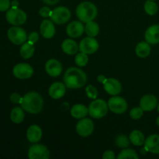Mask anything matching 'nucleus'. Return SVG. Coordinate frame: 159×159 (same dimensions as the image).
<instances>
[{
    "label": "nucleus",
    "mask_w": 159,
    "mask_h": 159,
    "mask_svg": "<svg viewBox=\"0 0 159 159\" xmlns=\"http://www.w3.org/2000/svg\"><path fill=\"white\" fill-rule=\"evenodd\" d=\"M64 82L66 87L69 89L82 88L86 84V74L78 68H68L64 75Z\"/></svg>",
    "instance_id": "nucleus-1"
},
{
    "label": "nucleus",
    "mask_w": 159,
    "mask_h": 159,
    "mask_svg": "<svg viewBox=\"0 0 159 159\" xmlns=\"http://www.w3.org/2000/svg\"><path fill=\"white\" fill-rule=\"evenodd\" d=\"M20 104L22 108L26 112L32 114H37L43 109V101L39 93L30 92L22 97Z\"/></svg>",
    "instance_id": "nucleus-2"
},
{
    "label": "nucleus",
    "mask_w": 159,
    "mask_h": 159,
    "mask_svg": "<svg viewBox=\"0 0 159 159\" xmlns=\"http://www.w3.org/2000/svg\"><path fill=\"white\" fill-rule=\"evenodd\" d=\"M76 15L79 20L83 23L93 21L97 16V8L90 2H83L78 6Z\"/></svg>",
    "instance_id": "nucleus-3"
},
{
    "label": "nucleus",
    "mask_w": 159,
    "mask_h": 159,
    "mask_svg": "<svg viewBox=\"0 0 159 159\" xmlns=\"http://www.w3.org/2000/svg\"><path fill=\"white\" fill-rule=\"evenodd\" d=\"M108 108V104L103 99H95L89 107V113L93 118L99 119L107 115Z\"/></svg>",
    "instance_id": "nucleus-4"
},
{
    "label": "nucleus",
    "mask_w": 159,
    "mask_h": 159,
    "mask_svg": "<svg viewBox=\"0 0 159 159\" xmlns=\"http://www.w3.org/2000/svg\"><path fill=\"white\" fill-rule=\"evenodd\" d=\"M26 14L22 9L18 8H12L8 9L6 12V20L13 26H20L26 23Z\"/></svg>",
    "instance_id": "nucleus-5"
},
{
    "label": "nucleus",
    "mask_w": 159,
    "mask_h": 159,
    "mask_svg": "<svg viewBox=\"0 0 159 159\" xmlns=\"http://www.w3.org/2000/svg\"><path fill=\"white\" fill-rule=\"evenodd\" d=\"M50 18L56 24H65L71 18V12L65 6H59L51 11Z\"/></svg>",
    "instance_id": "nucleus-6"
},
{
    "label": "nucleus",
    "mask_w": 159,
    "mask_h": 159,
    "mask_svg": "<svg viewBox=\"0 0 159 159\" xmlns=\"http://www.w3.org/2000/svg\"><path fill=\"white\" fill-rule=\"evenodd\" d=\"M8 38L12 43L16 45L23 44L26 40V33L23 28L13 26L8 30Z\"/></svg>",
    "instance_id": "nucleus-7"
},
{
    "label": "nucleus",
    "mask_w": 159,
    "mask_h": 159,
    "mask_svg": "<svg viewBox=\"0 0 159 159\" xmlns=\"http://www.w3.org/2000/svg\"><path fill=\"white\" fill-rule=\"evenodd\" d=\"M109 109L113 113L121 114L127 110V103L124 98L120 96H113L109 99Z\"/></svg>",
    "instance_id": "nucleus-8"
},
{
    "label": "nucleus",
    "mask_w": 159,
    "mask_h": 159,
    "mask_svg": "<svg viewBox=\"0 0 159 159\" xmlns=\"http://www.w3.org/2000/svg\"><path fill=\"white\" fill-rule=\"evenodd\" d=\"M28 157L30 159H48L50 158V152L43 144H34L29 149Z\"/></svg>",
    "instance_id": "nucleus-9"
},
{
    "label": "nucleus",
    "mask_w": 159,
    "mask_h": 159,
    "mask_svg": "<svg viewBox=\"0 0 159 159\" xmlns=\"http://www.w3.org/2000/svg\"><path fill=\"white\" fill-rule=\"evenodd\" d=\"M13 75L19 79H30L34 74V69L29 64L20 63L15 65L12 70Z\"/></svg>",
    "instance_id": "nucleus-10"
},
{
    "label": "nucleus",
    "mask_w": 159,
    "mask_h": 159,
    "mask_svg": "<svg viewBox=\"0 0 159 159\" xmlns=\"http://www.w3.org/2000/svg\"><path fill=\"white\" fill-rule=\"evenodd\" d=\"M94 130V124L89 118H82L76 125V131L80 136L89 137L93 134Z\"/></svg>",
    "instance_id": "nucleus-11"
},
{
    "label": "nucleus",
    "mask_w": 159,
    "mask_h": 159,
    "mask_svg": "<svg viewBox=\"0 0 159 159\" xmlns=\"http://www.w3.org/2000/svg\"><path fill=\"white\" fill-rule=\"evenodd\" d=\"M79 47L81 52H83L86 54H94L98 50L99 43L93 37H88L82 40Z\"/></svg>",
    "instance_id": "nucleus-12"
},
{
    "label": "nucleus",
    "mask_w": 159,
    "mask_h": 159,
    "mask_svg": "<svg viewBox=\"0 0 159 159\" xmlns=\"http://www.w3.org/2000/svg\"><path fill=\"white\" fill-rule=\"evenodd\" d=\"M45 70L51 77H57L62 72L61 64L56 59H50L46 62Z\"/></svg>",
    "instance_id": "nucleus-13"
},
{
    "label": "nucleus",
    "mask_w": 159,
    "mask_h": 159,
    "mask_svg": "<svg viewBox=\"0 0 159 159\" xmlns=\"http://www.w3.org/2000/svg\"><path fill=\"white\" fill-rule=\"evenodd\" d=\"M103 86L104 89L107 91V93L112 96H116V95L119 94L122 89L120 82L113 78L107 79V80L103 83Z\"/></svg>",
    "instance_id": "nucleus-14"
},
{
    "label": "nucleus",
    "mask_w": 159,
    "mask_h": 159,
    "mask_svg": "<svg viewBox=\"0 0 159 159\" xmlns=\"http://www.w3.org/2000/svg\"><path fill=\"white\" fill-rule=\"evenodd\" d=\"M84 31H85V27L83 24L79 21L71 22L67 26L66 28V32L68 35L73 38H77L82 36Z\"/></svg>",
    "instance_id": "nucleus-15"
},
{
    "label": "nucleus",
    "mask_w": 159,
    "mask_h": 159,
    "mask_svg": "<svg viewBox=\"0 0 159 159\" xmlns=\"http://www.w3.org/2000/svg\"><path fill=\"white\" fill-rule=\"evenodd\" d=\"M158 105V99L155 96L151 94L143 96L140 101V107L144 111H152Z\"/></svg>",
    "instance_id": "nucleus-16"
},
{
    "label": "nucleus",
    "mask_w": 159,
    "mask_h": 159,
    "mask_svg": "<svg viewBox=\"0 0 159 159\" xmlns=\"http://www.w3.org/2000/svg\"><path fill=\"white\" fill-rule=\"evenodd\" d=\"M146 41L151 44H157L159 43V25H152L147 29L145 32Z\"/></svg>",
    "instance_id": "nucleus-17"
},
{
    "label": "nucleus",
    "mask_w": 159,
    "mask_h": 159,
    "mask_svg": "<svg viewBox=\"0 0 159 159\" xmlns=\"http://www.w3.org/2000/svg\"><path fill=\"white\" fill-rule=\"evenodd\" d=\"M49 95L52 99H58L63 97L66 92L65 85L61 82H54L49 88Z\"/></svg>",
    "instance_id": "nucleus-18"
},
{
    "label": "nucleus",
    "mask_w": 159,
    "mask_h": 159,
    "mask_svg": "<svg viewBox=\"0 0 159 159\" xmlns=\"http://www.w3.org/2000/svg\"><path fill=\"white\" fill-rule=\"evenodd\" d=\"M144 148L147 152L153 154H159V135H150L144 141Z\"/></svg>",
    "instance_id": "nucleus-19"
},
{
    "label": "nucleus",
    "mask_w": 159,
    "mask_h": 159,
    "mask_svg": "<svg viewBox=\"0 0 159 159\" xmlns=\"http://www.w3.org/2000/svg\"><path fill=\"white\" fill-rule=\"evenodd\" d=\"M40 33L44 38H52L55 34V27L54 23L51 20H43L40 25Z\"/></svg>",
    "instance_id": "nucleus-20"
},
{
    "label": "nucleus",
    "mask_w": 159,
    "mask_h": 159,
    "mask_svg": "<svg viewBox=\"0 0 159 159\" xmlns=\"http://www.w3.org/2000/svg\"><path fill=\"white\" fill-rule=\"evenodd\" d=\"M42 132L41 128L37 125H32L28 128L27 132H26V137L30 142L31 143H37L41 139Z\"/></svg>",
    "instance_id": "nucleus-21"
},
{
    "label": "nucleus",
    "mask_w": 159,
    "mask_h": 159,
    "mask_svg": "<svg viewBox=\"0 0 159 159\" xmlns=\"http://www.w3.org/2000/svg\"><path fill=\"white\" fill-rule=\"evenodd\" d=\"M61 48L65 54L69 55H74L77 54L78 51L79 50V47L78 46L77 43L71 39H66L64 40L61 44Z\"/></svg>",
    "instance_id": "nucleus-22"
},
{
    "label": "nucleus",
    "mask_w": 159,
    "mask_h": 159,
    "mask_svg": "<svg viewBox=\"0 0 159 159\" xmlns=\"http://www.w3.org/2000/svg\"><path fill=\"white\" fill-rule=\"evenodd\" d=\"M88 113V108L82 104H75L71 107V114L76 119H82L86 116Z\"/></svg>",
    "instance_id": "nucleus-23"
},
{
    "label": "nucleus",
    "mask_w": 159,
    "mask_h": 159,
    "mask_svg": "<svg viewBox=\"0 0 159 159\" xmlns=\"http://www.w3.org/2000/svg\"><path fill=\"white\" fill-rule=\"evenodd\" d=\"M136 54L140 57H146L150 54L151 53V47L148 42L142 41L138 43L136 47Z\"/></svg>",
    "instance_id": "nucleus-24"
},
{
    "label": "nucleus",
    "mask_w": 159,
    "mask_h": 159,
    "mask_svg": "<svg viewBox=\"0 0 159 159\" xmlns=\"http://www.w3.org/2000/svg\"><path fill=\"white\" fill-rule=\"evenodd\" d=\"M34 51H35V48H34V44L28 41L27 43H24L22 45L20 53L22 57L25 59H28L30 58L34 55Z\"/></svg>",
    "instance_id": "nucleus-25"
},
{
    "label": "nucleus",
    "mask_w": 159,
    "mask_h": 159,
    "mask_svg": "<svg viewBox=\"0 0 159 159\" xmlns=\"http://www.w3.org/2000/svg\"><path fill=\"white\" fill-rule=\"evenodd\" d=\"M130 141L134 145L141 146L143 144H144V136L140 130H135L130 133Z\"/></svg>",
    "instance_id": "nucleus-26"
},
{
    "label": "nucleus",
    "mask_w": 159,
    "mask_h": 159,
    "mask_svg": "<svg viewBox=\"0 0 159 159\" xmlns=\"http://www.w3.org/2000/svg\"><path fill=\"white\" fill-rule=\"evenodd\" d=\"M10 119L15 124H20L24 120V112L20 107H15L11 111Z\"/></svg>",
    "instance_id": "nucleus-27"
},
{
    "label": "nucleus",
    "mask_w": 159,
    "mask_h": 159,
    "mask_svg": "<svg viewBox=\"0 0 159 159\" xmlns=\"http://www.w3.org/2000/svg\"><path fill=\"white\" fill-rule=\"evenodd\" d=\"M85 31L89 37H94L98 35L99 32V26L97 23L93 21H89L86 23L85 26Z\"/></svg>",
    "instance_id": "nucleus-28"
},
{
    "label": "nucleus",
    "mask_w": 159,
    "mask_h": 159,
    "mask_svg": "<svg viewBox=\"0 0 159 159\" xmlns=\"http://www.w3.org/2000/svg\"><path fill=\"white\" fill-rule=\"evenodd\" d=\"M117 158L119 159H129V158H134V159H138L139 156L138 154L136 153L134 150L133 149H124L122 152L120 153V155L117 156Z\"/></svg>",
    "instance_id": "nucleus-29"
},
{
    "label": "nucleus",
    "mask_w": 159,
    "mask_h": 159,
    "mask_svg": "<svg viewBox=\"0 0 159 159\" xmlns=\"http://www.w3.org/2000/svg\"><path fill=\"white\" fill-rule=\"evenodd\" d=\"M144 10L148 15L153 16L157 13L158 7L155 2H153L152 0H148L144 3Z\"/></svg>",
    "instance_id": "nucleus-30"
},
{
    "label": "nucleus",
    "mask_w": 159,
    "mask_h": 159,
    "mask_svg": "<svg viewBox=\"0 0 159 159\" xmlns=\"http://www.w3.org/2000/svg\"><path fill=\"white\" fill-rule=\"evenodd\" d=\"M115 144L116 145H117L119 148H126L129 146L130 144V141L127 138V137L126 135L120 134L119 136L116 137V140H115Z\"/></svg>",
    "instance_id": "nucleus-31"
},
{
    "label": "nucleus",
    "mask_w": 159,
    "mask_h": 159,
    "mask_svg": "<svg viewBox=\"0 0 159 159\" xmlns=\"http://www.w3.org/2000/svg\"><path fill=\"white\" fill-rule=\"evenodd\" d=\"M75 64L78 66L84 67L87 65V63H88L89 57L86 54H85V53L83 52H81L75 56Z\"/></svg>",
    "instance_id": "nucleus-32"
},
{
    "label": "nucleus",
    "mask_w": 159,
    "mask_h": 159,
    "mask_svg": "<svg viewBox=\"0 0 159 159\" xmlns=\"http://www.w3.org/2000/svg\"><path fill=\"white\" fill-rule=\"evenodd\" d=\"M85 93H86L87 96L90 99H96V97L98 96V90L93 85H88L85 89Z\"/></svg>",
    "instance_id": "nucleus-33"
},
{
    "label": "nucleus",
    "mask_w": 159,
    "mask_h": 159,
    "mask_svg": "<svg viewBox=\"0 0 159 159\" xmlns=\"http://www.w3.org/2000/svg\"><path fill=\"white\" fill-rule=\"evenodd\" d=\"M143 111L141 107H135L133 108L130 112V116L134 120H138L143 116Z\"/></svg>",
    "instance_id": "nucleus-34"
},
{
    "label": "nucleus",
    "mask_w": 159,
    "mask_h": 159,
    "mask_svg": "<svg viewBox=\"0 0 159 159\" xmlns=\"http://www.w3.org/2000/svg\"><path fill=\"white\" fill-rule=\"evenodd\" d=\"M10 1L9 0H0V11L4 12L8 10L10 7Z\"/></svg>",
    "instance_id": "nucleus-35"
},
{
    "label": "nucleus",
    "mask_w": 159,
    "mask_h": 159,
    "mask_svg": "<svg viewBox=\"0 0 159 159\" xmlns=\"http://www.w3.org/2000/svg\"><path fill=\"white\" fill-rule=\"evenodd\" d=\"M39 14L42 17H44V18H47V17H49L51 14V10L47 6H44V7H42L41 9L39 11Z\"/></svg>",
    "instance_id": "nucleus-36"
},
{
    "label": "nucleus",
    "mask_w": 159,
    "mask_h": 159,
    "mask_svg": "<svg viewBox=\"0 0 159 159\" xmlns=\"http://www.w3.org/2000/svg\"><path fill=\"white\" fill-rule=\"evenodd\" d=\"M38 39H39V35L37 32L31 33V34L29 35V37H28L29 42L30 43H33V44H34L35 43H37V40H38Z\"/></svg>",
    "instance_id": "nucleus-37"
},
{
    "label": "nucleus",
    "mask_w": 159,
    "mask_h": 159,
    "mask_svg": "<svg viewBox=\"0 0 159 159\" xmlns=\"http://www.w3.org/2000/svg\"><path fill=\"white\" fill-rule=\"evenodd\" d=\"M22 97L17 93H12L10 96V100L11 102H13V103H20L21 102Z\"/></svg>",
    "instance_id": "nucleus-38"
},
{
    "label": "nucleus",
    "mask_w": 159,
    "mask_h": 159,
    "mask_svg": "<svg viewBox=\"0 0 159 159\" xmlns=\"http://www.w3.org/2000/svg\"><path fill=\"white\" fill-rule=\"evenodd\" d=\"M102 158L103 159H114L115 155L112 151H107L102 155Z\"/></svg>",
    "instance_id": "nucleus-39"
},
{
    "label": "nucleus",
    "mask_w": 159,
    "mask_h": 159,
    "mask_svg": "<svg viewBox=\"0 0 159 159\" xmlns=\"http://www.w3.org/2000/svg\"><path fill=\"white\" fill-rule=\"evenodd\" d=\"M43 2L47 5H50V6H53L54 4H57L59 2V0H43Z\"/></svg>",
    "instance_id": "nucleus-40"
},
{
    "label": "nucleus",
    "mask_w": 159,
    "mask_h": 159,
    "mask_svg": "<svg viewBox=\"0 0 159 159\" xmlns=\"http://www.w3.org/2000/svg\"><path fill=\"white\" fill-rule=\"evenodd\" d=\"M97 80L99 81V82H101V83L103 84L104 82H105V81L107 80V79H106V77L104 75H100L98 76Z\"/></svg>",
    "instance_id": "nucleus-41"
},
{
    "label": "nucleus",
    "mask_w": 159,
    "mask_h": 159,
    "mask_svg": "<svg viewBox=\"0 0 159 159\" xmlns=\"http://www.w3.org/2000/svg\"><path fill=\"white\" fill-rule=\"evenodd\" d=\"M18 6H19L18 1H16V0H13V1L12 2V8H18Z\"/></svg>",
    "instance_id": "nucleus-42"
},
{
    "label": "nucleus",
    "mask_w": 159,
    "mask_h": 159,
    "mask_svg": "<svg viewBox=\"0 0 159 159\" xmlns=\"http://www.w3.org/2000/svg\"><path fill=\"white\" fill-rule=\"evenodd\" d=\"M156 124H157V125H158L159 127V116L158 118H157V120H156Z\"/></svg>",
    "instance_id": "nucleus-43"
},
{
    "label": "nucleus",
    "mask_w": 159,
    "mask_h": 159,
    "mask_svg": "<svg viewBox=\"0 0 159 159\" xmlns=\"http://www.w3.org/2000/svg\"><path fill=\"white\" fill-rule=\"evenodd\" d=\"M158 113H159V103L158 104Z\"/></svg>",
    "instance_id": "nucleus-44"
},
{
    "label": "nucleus",
    "mask_w": 159,
    "mask_h": 159,
    "mask_svg": "<svg viewBox=\"0 0 159 159\" xmlns=\"http://www.w3.org/2000/svg\"><path fill=\"white\" fill-rule=\"evenodd\" d=\"M152 1H155V0H152Z\"/></svg>",
    "instance_id": "nucleus-45"
}]
</instances>
